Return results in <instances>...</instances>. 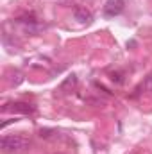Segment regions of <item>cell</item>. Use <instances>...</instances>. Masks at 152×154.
I'll list each match as a JSON object with an SVG mask.
<instances>
[{
    "mask_svg": "<svg viewBox=\"0 0 152 154\" xmlns=\"http://www.w3.org/2000/svg\"><path fill=\"white\" fill-rule=\"evenodd\" d=\"M29 143L27 138L20 136V134H11V136H4L0 140V147L5 152H14V151H22L25 145Z\"/></svg>",
    "mask_w": 152,
    "mask_h": 154,
    "instance_id": "obj_1",
    "label": "cell"
},
{
    "mask_svg": "<svg viewBox=\"0 0 152 154\" xmlns=\"http://www.w3.org/2000/svg\"><path fill=\"white\" fill-rule=\"evenodd\" d=\"M123 7H125V0H108L104 5V14L108 18H113L123 11Z\"/></svg>",
    "mask_w": 152,
    "mask_h": 154,
    "instance_id": "obj_2",
    "label": "cell"
},
{
    "mask_svg": "<svg viewBox=\"0 0 152 154\" xmlns=\"http://www.w3.org/2000/svg\"><path fill=\"white\" fill-rule=\"evenodd\" d=\"M4 111H13V113H23V115H29V113H34V108L31 104H25V102H11L4 108Z\"/></svg>",
    "mask_w": 152,
    "mask_h": 154,
    "instance_id": "obj_3",
    "label": "cell"
},
{
    "mask_svg": "<svg viewBox=\"0 0 152 154\" xmlns=\"http://www.w3.org/2000/svg\"><path fill=\"white\" fill-rule=\"evenodd\" d=\"M74 18H75L77 22H81V23H88V22L93 20V14L86 7H75L74 9Z\"/></svg>",
    "mask_w": 152,
    "mask_h": 154,
    "instance_id": "obj_4",
    "label": "cell"
},
{
    "mask_svg": "<svg viewBox=\"0 0 152 154\" xmlns=\"http://www.w3.org/2000/svg\"><path fill=\"white\" fill-rule=\"evenodd\" d=\"M75 82H77V77L72 74V75H68L66 77V81L61 84V90H68V88H72V86H75Z\"/></svg>",
    "mask_w": 152,
    "mask_h": 154,
    "instance_id": "obj_5",
    "label": "cell"
},
{
    "mask_svg": "<svg viewBox=\"0 0 152 154\" xmlns=\"http://www.w3.org/2000/svg\"><path fill=\"white\" fill-rule=\"evenodd\" d=\"M22 82H23V75H22L20 72H14V74H13V79H11V84H13V86H20Z\"/></svg>",
    "mask_w": 152,
    "mask_h": 154,
    "instance_id": "obj_6",
    "label": "cell"
},
{
    "mask_svg": "<svg viewBox=\"0 0 152 154\" xmlns=\"http://www.w3.org/2000/svg\"><path fill=\"white\" fill-rule=\"evenodd\" d=\"M109 75H111V81L118 82V84H122V82H123V74H122V72H111Z\"/></svg>",
    "mask_w": 152,
    "mask_h": 154,
    "instance_id": "obj_7",
    "label": "cell"
},
{
    "mask_svg": "<svg viewBox=\"0 0 152 154\" xmlns=\"http://www.w3.org/2000/svg\"><path fill=\"white\" fill-rule=\"evenodd\" d=\"M52 134H56L54 129H39V136L41 138H50Z\"/></svg>",
    "mask_w": 152,
    "mask_h": 154,
    "instance_id": "obj_8",
    "label": "cell"
},
{
    "mask_svg": "<svg viewBox=\"0 0 152 154\" xmlns=\"http://www.w3.org/2000/svg\"><path fill=\"white\" fill-rule=\"evenodd\" d=\"M143 90H147V91H152V74L147 79H145V82H143Z\"/></svg>",
    "mask_w": 152,
    "mask_h": 154,
    "instance_id": "obj_9",
    "label": "cell"
}]
</instances>
